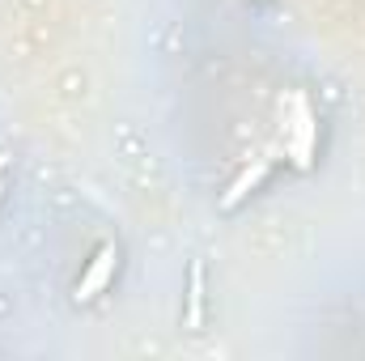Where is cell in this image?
Here are the masks:
<instances>
[{"label":"cell","instance_id":"6da1fadb","mask_svg":"<svg viewBox=\"0 0 365 361\" xmlns=\"http://www.w3.org/2000/svg\"><path fill=\"white\" fill-rule=\"evenodd\" d=\"M280 111H284V123H280L284 153L293 158L297 171H306L310 158H314V141H319V115H314L310 98H306L302 90L284 93V98H280Z\"/></svg>","mask_w":365,"mask_h":361},{"label":"cell","instance_id":"7a4b0ae2","mask_svg":"<svg viewBox=\"0 0 365 361\" xmlns=\"http://www.w3.org/2000/svg\"><path fill=\"white\" fill-rule=\"evenodd\" d=\"M119 268V247L115 243H102L98 247V255L90 260V268L81 272V280H77V293H73V302L77 306H90L93 298L106 289V280H110V272Z\"/></svg>","mask_w":365,"mask_h":361},{"label":"cell","instance_id":"3957f363","mask_svg":"<svg viewBox=\"0 0 365 361\" xmlns=\"http://www.w3.org/2000/svg\"><path fill=\"white\" fill-rule=\"evenodd\" d=\"M272 158H276V149H264L251 166H242V175L230 183V187H225V195H221V208H225V213H230V208H238V204H242L259 183H264V175L272 171Z\"/></svg>","mask_w":365,"mask_h":361},{"label":"cell","instance_id":"277c9868","mask_svg":"<svg viewBox=\"0 0 365 361\" xmlns=\"http://www.w3.org/2000/svg\"><path fill=\"white\" fill-rule=\"evenodd\" d=\"M182 327L187 332H200L204 327V264L191 260L187 268V310H182Z\"/></svg>","mask_w":365,"mask_h":361},{"label":"cell","instance_id":"5b68a950","mask_svg":"<svg viewBox=\"0 0 365 361\" xmlns=\"http://www.w3.org/2000/svg\"><path fill=\"white\" fill-rule=\"evenodd\" d=\"M0 195H4V183H0Z\"/></svg>","mask_w":365,"mask_h":361}]
</instances>
